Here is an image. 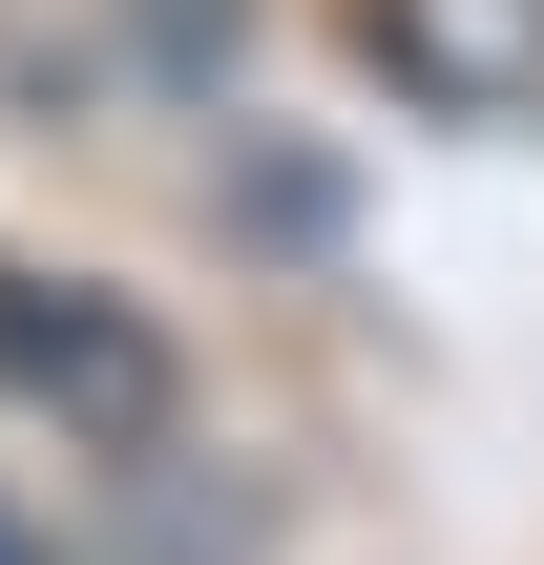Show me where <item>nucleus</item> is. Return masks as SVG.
Returning <instances> with one entry per match:
<instances>
[{"instance_id": "f257e3e1", "label": "nucleus", "mask_w": 544, "mask_h": 565, "mask_svg": "<svg viewBox=\"0 0 544 565\" xmlns=\"http://www.w3.org/2000/svg\"><path fill=\"white\" fill-rule=\"evenodd\" d=\"M0 398H63V419H105V440H147V419H168V335L0 252Z\"/></svg>"}, {"instance_id": "f03ea898", "label": "nucleus", "mask_w": 544, "mask_h": 565, "mask_svg": "<svg viewBox=\"0 0 544 565\" xmlns=\"http://www.w3.org/2000/svg\"><path fill=\"white\" fill-rule=\"evenodd\" d=\"M356 42L440 126H544V0H356Z\"/></svg>"}, {"instance_id": "7ed1b4c3", "label": "nucleus", "mask_w": 544, "mask_h": 565, "mask_svg": "<svg viewBox=\"0 0 544 565\" xmlns=\"http://www.w3.org/2000/svg\"><path fill=\"white\" fill-rule=\"evenodd\" d=\"M147 21H168V42H210V0H147Z\"/></svg>"}, {"instance_id": "20e7f679", "label": "nucleus", "mask_w": 544, "mask_h": 565, "mask_svg": "<svg viewBox=\"0 0 544 565\" xmlns=\"http://www.w3.org/2000/svg\"><path fill=\"white\" fill-rule=\"evenodd\" d=\"M0 565H42V524H21V503H0Z\"/></svg>"}]
</instances>
